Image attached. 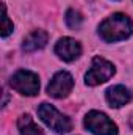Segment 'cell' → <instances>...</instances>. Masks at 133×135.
<instances>
[{
	"label": "cell",
	"instance_id": "6da1fadb",
	"mask_svg": "<svg viewBox=\"0 0 133 135\" xmlns=\"http://www.w3.org/2000/svg\"><path fill=\"white\" fill-rule=\"evenodd\" d=\"M133 32L132 19L127 14L122 13H114L113 16L106 17L99 25L100 38L106 42H116L127 39Z\"/></svg>",
	"mask_w": 133,
	"mask_h": 135
},
{
	"label": "cell",
	"instance_id": "7a4b0ae2",
	"mask_svg": "<svg viewBox=\"0 0 133 135\" xmlns=\"http://www.w3.org/2000/svg\"><path fill=\"white\" fill-rule=\"evenodd\" d=\"M38 115H39V118L42 119V123H44L47 127H50L53 132H57V134H60V135L67 134V132L72 129L70 119L67 118L66 115L60 113L53 105H50V104H47V102H42V104L39 105Z\"/></svg>",
	"mask_w": 133,
	"mask_h": 135
},
{
	"label": "cell",
	"instance_id": "3957f363",
	"mask_svg": "<svg viewBox=\"0 0 133 135\" xmlns=\"http://www.w3.org/2000/svg\"><path fill=\"white\" fill-rule=\"evenodd\" d=\"M114 72H116V68L113 63H110L108 60L102 57H94L91 69L85 75V82L89 86H96V85L105 83L106 80H110L114 75Z\"/></svg>",
	"mask_w": 133,
	"mask_h": 135
},
{
	"label": "cell",
	"instance_id": "277c9868",
	"mask_svg": "<svg viewBox=\"0 0 133 135\" xmlns=\"http://www.w3.org/2000/svg\"><path fill=\"white\" fill-rule=\"evenodd\" d=\"M9 85L14 91L24 96H36L39 93V77L32 71H25V69L17 71L9 79Z\"/></svg>",
	"mask_w": 133,
	"mask_h": 135
},
{
	"label": "cell",
	"instance_id": "5b68a950",
	"mask_svg": "<svg viewBox=\"0 0 133 135\" xmlns=\"http://www.w3.org/2000/svg\"><path fill=\"white\" fill-rule=\"evenodd\" d=\"M85 127L94 135H117V126L97 110H91L85 116Z\"/></svg>",
	"mask_w": 133,
	"mask_h": 135
},
{
	"label": "cell",
	"instance_id": "8992f818",
	"mask_svg": "<svg viewBox=\"0 0 133 135\" xmlns=\"http://www.w3.org/2000/svg\"><path fill=\"white\" fill-rule=\"evenodd\" d=\"M72 88H74L72 75L66 71H60L52 77V80L47 86V93H49V96H52L55 99H63L72 91Z\"/></svg>",
	"mask_w": 133,
	"mask_h": 135
},
{
	"label": "cell",
	"instance_id": "52a82bcc",
	"mask_svg": "<svg viewBox=\"0 0 133 135\" xmlns=\"http://www.w3.org/2000/svg\"><path fill=\"white\" fill-rule=\"evenodd\" d=\"M55 52H57V55H58L61 60L70 63V61L77 60V58L81 55V46H80L78 41H75V39H72V38H69V36H64V38H61V39L57 42Z\"/></svg>",
	"mask_w": 133,
	"mask_h": 135
},
{
	"label": "cell",
	"instance_id": "ba28073f",
	"mask_svg": "<svg viewBox=\"0 0 133 135\" xmlns=\"http://www.w3.org/2000/svg\"><path fill=\"white\" fill-rule=\"evenodd\" d=\"M105 98H106V102L114 107V108H119V107H124L125 104L132 101V93L129 88H125L124 85H114L111 88L106 90L105 93Z\"/></svg>",
	"mask_w": 133,
	"mask_h": 135
},
{
	"label": "cell",
	"instance_id": "9c48e42d",
	"mask_svg": "<svg viewBox=\"0 0 133 135\" xmlns=\"http://www.w3.org/2000/svg\"><path fill=\"white\" fill-rule=\"evenodd\" d=\"M49 41V35L44 30H34L28 35L25 39H24V44H22V49L25 52H36L42 47H45Z\"/></svg>",
	"mask_w": 133,
	"mask_h": 135
},
{
	"label": "cell",
	"instance_id": "30bf717a",
	"mask_svg": "<svg viewBox=\"0 0 133 135\" xmlns=\"http://www.w3.org/2000/svg\"><path fill=\"white\" fill-rule=\"evenodd\" d=\"M19 135H44L42 129L33 121L30 115H22L17 121Z\"/></svg>",
	"mask_w": 133,
	"mask_h": 135
},
{
	"label": "cell",
	"instance_id": "8fae6325",
	"mask_svg": "<svg viewBox=\"0 0 133 135\" xmlns=\"http://www.w3.org/2000/svg\"><path fill=\"white\" fill-rule=\"evenodd\" d=\"M11 33H13V22L9 21V17L6 14L5 3H2V32H0V35H2V38H6Z\"/></svg>",
	"mask_w": 133,
	"mask_h": 135
},
{
	"label": "cell",
	"instance_id": "7c38bea8",
	"mask_svg": "<svg viewBox=\"0 0 133 135\" xmlns=\"http://www.w3.org/2000/svg\"><path fill=\"white\" fill-rule=\"evenodd\" d=\"M81 22H83V17H81V14L78 11L69 9L66 13V24L69 28H78L81 25Z\"/></svg>",
	"mask_w": 133,
	"mask_h": 135
}]
</instances>
